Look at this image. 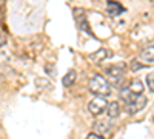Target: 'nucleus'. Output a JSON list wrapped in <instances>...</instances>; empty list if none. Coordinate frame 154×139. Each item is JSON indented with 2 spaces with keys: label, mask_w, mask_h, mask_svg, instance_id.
I'll use <instances>...</instances> for the list:
<instances>
[{
  "label": "nucleus",
  "mask_w": 154,
  "mask_h": 139,
  "mask_svg": "<svg viewBox=\"0 0 154 139\" xmlns=\"http://www.w3.org/2000/svg\"><path fill=\"white\" fill-rule=\"evenodd\" d=\"M72 16H74V19H75V22H77V25H79V28H80V30H83V31H88V33H91V31H89V25H88V20H86V12H85L83 9H80V8L74 9Z\"/></svg>",
  "instance_id": "39448f33"
},
{
  "label": "nucleus",
  "mask_w": 154,
  "mask_h": 139,
  "mask_svg": "<svg viewBox=\"0 0 154 139\" xmlns=\"http://www.w3.org/2000/svg\"><path fill=\"white\" fill-rule=\"evenodd\" d=\"M88 85H89V91L94 93L96 96L105 97V96H109V94H111L109 82L103 77V76H100V74H94Z\"/></svg>",
  "instance_id": "f03ea898"
},
{
  "label": "nucleus",
  "mask_w": 154,
  "mask_h": 139,
  "mask_svg": "<svg viewBox=\"0 0 154 139\" xmlns=\"http://www.w3.org/2000/svg\"><path fill=\"white\" fill-rule=\"evenodd\" d=\"M46 85H51L48 81H45V79H35V87H38V88H45Z\"/></svg>",
  "instance_id": "2eb2a0df"
},
{
  "label": "nucleus",
  "mask_w": 154,
  "mask_h": 139,
  "mask_svg": "<svg viewBox=\"0 0 154 139\" xmlns=\"http://www.w3.org/2000/svg\"><path fill=\"white\" fill-rule=\"evenodd\" d=\"M75 79H77V73H75V70H69L65 76H63L62 84L65 85V87H71V85H74Z\"/></svg>",
  "instance_id": "9b49d317"
},
{
  "label": "nucleus",
  "mask_w": 154,
  "mask_h": 139,
  "mask_svg": "<svg viewBox=\"0 0 154 139\" xmlns=\"http://www.w3.org/2000/svg\"><path fill=\"white\" fill-rule=\"evenodd\" d=\"M128 91L133 93V94H142L143 93V85L140 81H133L130 84V87H128Z\"/></svg>",
  "instance_id": "f8f14e48"
},
{
  "label": "nucleus",
  "mask_w": 154,
  "mask_h": 139,
  "mask_svg": "<svg viewBox=\"0 0 154 139\" xmlns=\"http://www.w3.org/2000/svg\"><path fill=\"white\" fill-rule=\"evenodd\" d=\"M122 100L125 102V108L130 115L139 113L140 110H143V107L146 105V97H143V94H133L128 90L122 91Z\"/></svg>",
  "instance_id": "f257e3e1"
},
{
  "label": "nucleus",
  "mask_w": 154,
  "mask_h": 139,
  "mask_svg": "<svg viewBox=\"0 0 154 139\" xmlns=\"http://www.w3.org/2000/svg\"><path fill=\"white\" fill-rule=\"evenodd\" d=\"M106 105H108V102H106V99L105 97H100V96H97V97H94L91 102H89V105H88V110H89V113H91L93 116H99V115H102L105 110H106Z\"/></svg>",
  "instance_id": "7ed1b4c3"
},
{
  "label": "nucleus",
  "mask_w": 154,
  "mask_h": 139,
  "mask_svg": "<svg viewBox=\"0 0 154 139\" xmlns=\"http://www.w3.org/2000/svg\"><path fill=\"white\" fill-rule=\"evenodd\" d=\"M123 11H125V9H123V6H122L120 3L112 2V0H108V2H106V14H108V16L116 17V16L122 14Z\"/></svg>",
  "instance_id": "423d86ee"
},
{
  "label": "nucleus",
  "mask_w": 154,
  "mask_h": 139,
  "mask_svg": "<svg viewBox=\"0 0 154 139\" xmlns=\"http://www.w3.org/2000/svg\"><path fill=\"white\" fill-rule=\"evenodd\" d=\"M5 43H6V36L2 30H0V46H3Z\"/></svg>",
  "instance_id": "dca6fc26"
},
{
  "label": "nucleus",
  "mask_w": 154,
  "mask_h": 139,
  "mask_svg": "<svg viewBox=\"0 0 154 139\" xmlns=\"http://www.w3.org/2000/svg\"><path fill=\"white\" fill-rule=\"evenodd\" d=\"M106 71H108V76L111 77V81H112L114 84H119V82L123 79V76H125V64L112 65V67H109Z\"/></svg>",
  "instance_id": "20e7f679"
},
{
  "label": "nucleus",
  "mask_w": 154,
  "mask_h": 139,
  "mask_svg": "<svg viewBox=\"0 0 154 139\" xmlns=\"http://www.w3.org/2000/svg\"><path fill=\"white\" fill-rule=\"evenodd\" d=\"M93 130H94L96 134L103 136V134H106V133L111 130V122H108V121H97V122L93 125Z\"/></svg>",
  "instance_id": "0eeeda50"
},
{
  "label": "nucleus",
  "mask_w": 154,
  "mask_h": 139,
  "mask_svg": "<svg viewBox=\"0 0 154 139\" xmlns=\"http://www.w3.org/2000/svg\"><path fill=\"white\" fill-rule=\"evenodd\" d=\"M85 139H105L103 136H99V134H96V133H89Z\"/></svg>",
  "instance_id": "f3484780"
},
{
  "label": "nucleus",
  "mask_w": 154,
  "mask_h": 139,
  "mask_svg": "<svg viewBox=\"0 0 154 139\" xmlns=\"http://www.w3.org/2000/svg\"><path fill=\"white\" fill-rule=\"evenodd\" d=\"M140 60H143L145 64L152 65V60H154V51H152V42H149V45L142 51L140 54Z\"/></svg>",
  "instance_id": "6e6552de"
},
{
  "label": "nucleus",
  "mask_w": 154,
  "mask_h": 139,
  "mask_svg": "<svg viewBox=\"0 0 154 139\" xmlns=\"http://www.w3.org/2000/svg\"><path fill=\"white\" fill-rule=\"evenodd\" d=\"M143 67H145V64H140L139 60H133V62H131V70H133V71H137V70L143 68Z\"/></svg>",
  "instance_id": "4468645a"
},
{
  "label": "nucleus",
  "mask_w": 154,
  "mask_h": 139,
  "mask_svg": "<svg viewBox=\"0 0 154 139\" xmlns=\"http://www.w3.org/2000/svg\"><path fill=\"white\" fill-rule=\"evenodd\" d=\"M146 84H148L149 91L152 93V91H154V74H152V73H149V74L146 76Z\"/></svg>",
  "instance_id": "ddd939ff"
},
{
  "label": "nucleus",
  "mask_w": 154,
  "mask_h": 139,
  "mask_svg": "<svg viewBox=\"0 0 154 139\" xmlns=\"http://www.w3.org/2000/svg\"><path fill=\"white\" fill-rule=\"evenodd\" d=\"M109 56V51L108 49H105V48H99L96 53H93V54H89V60L91 62H102V60H105L106 57Z\"/></svg>",
  "instance_id": "1a4fd4ad"
},
{
  "label": "nucleus",
  "mask_w": 154,
  "mask_h": 139,
  "mask_svg": "<svg viewBox=\"0 0 154 139\" xmlns=\"http://www.w3.org/2000/svg\"><path fill=\"white\" fill-rule=\"evenodd\" d=\"M106 113H108V116H109L111 119L117 118V116L120 115V104H119V102H111V104H108V105H106Z\"/></svg>",
  "instance_id": "9d476101"
}]
</instances>
